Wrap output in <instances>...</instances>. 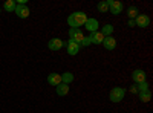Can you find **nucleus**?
<instances>
[{
  "instance_id": "nucleus-3",
  "label": "nucleus",
  "mask_w": 153,
  "mask_h": 113,
  "mask_svg": "<svg viewBox=\"0 0 153 113\" xmlns=\"http://www.w3.org/2000/svg\"><path fill=\"white\" fill-rule=\"evenodd\" d=\"M107 2V5H109V11L112 12L113 16H118V14H121L123 12V3L121 2H118V0H106Z\"/></svg>"
},
{
  "instance_id": "nucleus-9",
  "label": "nucleus",
  "mask_w": 153,
  "mask_h": 113,
  "mask_svg": "<svg viewBox=\"0 0 153 113\" xmlns=\"http://www.w3.org/2000/svg\"><path fill=\"white\" fill-rule=\"evenodd\" d=\"M89 38H91V43L92 44H101V43H103V40H104V35L101 34L100 31H97V32H91Z\"/></svg>"
},
{
  "instance_id": "nucleus-24",
  "label": "nucleus",
  "mask_w": 153,
  "mask_h": 113,
  "mask_svg": "<svg viewBox=\"0 0 153 113\" xmlns=\"http://www.w3.org/2000/svg\"><path fill=\"white\" fill-rule=\"evenodd\" d=\"M127 24H129L130 28H133L135 26V20H129V21H127Z\"/></svg>"
},
{
  "instance_id": "nucleus-5",
  "label": "nucleus",
  "mask_w": 153,
  "mask_h": 113,
  "mask_svg": "<svg viewBox=\"0 0 153 113\" xmlns=\"http://www.w3.org/2000/svg\"><path fill=\"white\" fill-rule=\"evenodd\" d=\"M14 12L17 14V17H20V18H26L31 14V11H29V8L26 5H17L16 9H14Z\"/></svg>"
},
{
  "instance_id": "nucleus-6",
  "label": "nucleus",
  "mask_w": 153,
  "mask_h": 113,
  "mask_svg": "<svg viewBox=\"0 0 153 113\" xmlns=\"http://www.w3.org/2000/svg\"><path fill=\"white\" fill-rule=\"evenodd\" d=\"M69 37H71L69 40H74L75 43H78V44H80V43L83 41V38H84L83 32H81L80 29H74V28L69 29Z\"/></svg>"
},
{
  "instance_id": "nucleus-18",
  "label": "nucleus",
  "mask_w": 153,
  "mask_h": 113,
  "mask_svg": "<svg viewBox=\"0 0 153 113\" xmlns=\"http://www.w3.org/2000/svg\"><path fill=\"white\" fill-rule=\"evenodd\" d=\"M127 16H129V20H135L138 17V8L136 6H130L129 11H127Z\"/></svg>"
},
{
  "instance_id": "nucleus-7",
  "label": "nucleus",
  "mask_w": 153,
  "mask_h": 113,
  "mask_svg": "<svg viewBox=\"0 0 153 113\" xmlns=\"http://www.w3.org/2000/svg\"><path fill=\"white\" fill-rule=\"evenodd\" d=\"M146 77H147V73H146L144 70H141V69H136V70L132 72V80H133L136 84L144 83V81H146Z\"/></svg>"
},
{
  "instance_id": "nucleus-21",
  "label": "nucleus",
  "mask_w": 153,
  "mask_h": 113,
  "mask_svg": "<svg viewBox=\"0 0 153 113\" xmlns=\"http://www.w3.org/2000/svg\"><path fill=\"white\" fill-rule=\"evenodd\" d=\"M136 89H138V92H144V90H149V84L144 81V83H139L138 86H136Z\"/></svg>"
},
{
  "instance_id": "nucleus-17",
  "label": "nucleus",
  "mask_w": 153,
  "mask_h": 113,
  "mask_svg": "<svg viewBox=\"0 0 153 113\" xmlns=\"http://www.w3.org/2000/svg\"><path fill=\"white\" fill-rule=\"evenodd\" d=\"M100 32L103 34L104 37H110V35H112V32H113V26H112V24H104L103 29H101Z\"/></svg>"
},
{
  "instance_id": "nucleus-10",
  "label": "nucleus",
  "mask_w": 153,
  "mask_h": 113,
  "mask_svg": "<svg viewBox=\"0 0 153 113\" xmlns=\"http://www.w3.org/2000/svg\"><path fill=\"white\" fill-rule=\"evenodd\" d=\"M101 44H103L107 51H113V49L117 47V40H115L113 37H104V40Z\"/></svg>"
},
{
  "instance_id": "nucleus-8",
  "label": "nucleus",
  "mask_w": 153,
  "mask_h": 113,
  "mask_svg": "<svg viewBox=\"0 0 153 113\" xmlns=\"http://www.w3.org/2000/svg\"><path fill=\"white\" fill-rule=\"evenodd\" d=\"M98 26H100V23H98L97 18H87L86 23H84V28L89 32H97L98 31Z\"/></svg>"
},
{
  "instance_id": "nucleus-2",
  "label": "nucleus",
  "mask_w": 153,
  "mask_h": 113,
  "mask_svg": "<svg viewBox=\"0 0 153 113\" xmlns=\"http://www.w3.org/2000/svg\"><path fill=\"white\" fill-rule=\"evenodd\" d=\"M124 95H126V90L123 89V87H113V89L110 90L109 98H110L112 103H120V101H123Z\"/></svg>"
},
{
  "instance_id": "nucleus-14",
  "label": "nucleus",
  "mask_w": 153,
  "mask_h": 113,
  "mask_svg": "<svg viewBox=\"0 0 153 113\" xmlns=\"http://www.w3.org/2000/svg\"><path fill=\"white\" fill-rule=\"evenodd\" d=\"M48 83L52 84V86H58V84L61 83V75H58V73H49Z\"/></svg>"
},
{
  "instance_id": "nucleus-16",
  "label": "nucleus",
  "mask_w": 153,
  "mask_h": 113,
  "mask_svg": "<svg viewBox=\"0 0 153 113\" xmlns=\"http://www.w3.org/2000/svg\"><path fill=\"white\" fill-rule=\"evenodd\" d=\"M138 95H139V99H141L143 103H149V101H150V98H152V93H150V90L138 92Z\"/></svg>"
},
{
  "instance_id": "nucleus-19",
  "label": "nucleus",
  "mask_w": 153,
  "mask_h": 113,
  "mask_svg": "<svg viewBox=\"0 0 153 113\" xmlns=\"http://www.w3.org/2000/svg\"><path fill=\"white\" fill-rule=\"evenodd\" d=\"M16 2H14V0H6V2H5V5H3V8L8 11V12H11V11H14L16 9Z\"/></svg>"
},
{
  "instance_id": "nucleus-12",
  "label": "nucleus",
  "mask_w": 153,
  "mask_h": 113,
  "mask_svg": "<svg viewBox=\"0 0 153 113\" xmlns=\"http://www.w3.org/2000/svg\"><path fill=\"white\" fill-rule=\"evenodd\" d=\"M63 43L60 38H52V40H49V43H48V47L51 49V51H60V49L63 47Z\"/></svg>"
},
{
  "instance_id": "nucleus-23",
  "label": "nucleus",
  "mask_w": 153,
  "mask_h": 113,
  "mask_svg": "<svg viewBox=\"0 0 153 113\" xmlns=\"http://www.w3.org/2000/svg\"><path fill=\"white\" fill-rule=\"evenodd\" d=\"M130 92H132V93H138V89H136V86H130Z\"/></svg>"
},
{
  "instance_id": "nucleus-13",
  "label": "nucleus",
  "mask_w": 153,
  "mask_h": 113,
  "mask_svg": "<svg viewBox=\"0 0 153 113\" xmlns=\"http://www.w3.org/2000/svg\"><path fill=\"white\" fill-rule=\"evenodd\" d=\"M55 92H57V95H60V96H66L68 92H69V86L65 84V83H60L58 86H55Z\"/></svg>"
},
{
  "instance_id": "nucleus-22",
  "label": "nucleus",
  "mask_w": 153,
  "mask_h": 113,
  "mask_svg": "<svg viewBox=\"0 0 153 113\" xmlns=\"http://www.w3.org/2000/svg\"><path fill=\"white\" fill-rule=\"evenodd\" d=\"M92 43H91V38H89V37H84V38H83V41L80 43V47L81 46H91Z\"/></svg>"
},
{
  "instance_id": "nucleus-4",
  "label": "nucleus",
  "mask_w": 153,
  "mask_h": 113,
  "mask_svg": "<svg viewBox=\"0 0 153 113\" xmlns=\"http://www.w3.org/2000/svg\"><path fill=\"white\" fill-rule=\"evenodd\" d=\"M150 24V17L146 16V14H138V17L135 18V26H139V28H147Z\"/></svg>"
},
{
  "instance_id": "nucleus-15",
  "label": "nucleus",
  "mask_w": 153,
  "mask_h": 113,
  "mask_svg": "<svg viewBox=\"0 0 153 113\" xmlns=\"http://www.w3.org/2000/svg\"><path fill=\"white\" fill-rule=\"evenodd\" d=\"M74 81V75L71 73V72H65V73H63L61 75V83H65V84H71Z\"/></svg>"
},
{
  "instance_id": "nucleus-20",
  "label": "nucleus",
  "mask_w": 153,
  "mask_h": 113,
  "mask_svg": "<svg viewBox=\"0 0 153 113\" xmlns=\"http://www.w3.org/2000/svg\"><path fill=\"white\" fill-rule=\"evenodd\" d=\"M97 8H98L100 12H107V11H109V5H107V2H100V3L97 5Z\"/></svg>"
},
{
  "instance_id": "nucleus-1",
  "label": "nucleus",
  "mask_w": 153,
  "mask_h": 113,
  "mask_svg": "<svg viewBox=\"0 0 153 113\" xmlns=\"http://www.w3.org/2000/svg\"><path fill=\"white\" fill-rule=\"evenodd\" d=\"M87 18L89 17L86 16V12L76 11V12H74V14H71L68 17V24L71 28H74V29H80L81 26H84V23H86Z\"/></svg>"
},
{
  "instance_id": "nucleus-11",
  "label": "nucleus",
  "mask_w": 153,
  "mask_h": 113,
  "mask_svg": "<svg viewBox=\"0 0 153 113\" xmlns=\"http://www.w3.org/2000/svg\"><path fill=\"white\" fill-rule=\"evenodd\" d=\"M80 44L78 43H75L74 40H69L68 41V54L69 55H76V54H78L80 52Z\"/></svg>"
}]
</instances>
